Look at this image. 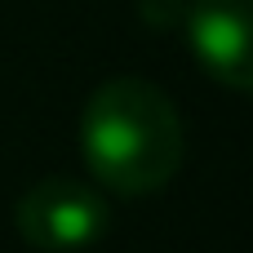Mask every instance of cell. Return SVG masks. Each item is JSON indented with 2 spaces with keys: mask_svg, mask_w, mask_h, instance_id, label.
<instances>
[{
  "mask_svg": "<svg viewBox=\"0 0 253 253\" xmlns=\"http://www.w3.org/2000/svg\"><path fill=\"white\" fill-rule=\"evenodd\" d=\"M80 151L116 196H151L187 160V129L173 98L142 76H111L80 111Z\"/></svg>",
  "mask_w": 253,
  "mask_h": 253,
  "instance_id": "6da1fadb",
  "label": "cell"
},
{
  "mask_svg": "<svg viewBox=\"0 0 253 253\" xmlns=\"http://www.w3.org/2000/svg\"><path fill=\"white\" fill-rule=\"evenodd\" d=\"M13 222L18 236L40 253H84L107 236L111 209L102 191L80 178H44L22 191Z\"/></svg>",
  "mask_w": 253,
  "mask_h": 253,
  "instance_id": "7a4b0ae2",
  "label": "cell"
},
{
  "mask_svg": "<svg viewBox=\"0 0 253 253\" xmlns=\"http://www.w3.org/2000/svg\"><path fill=\"white\" fill-rule=\"evenodd\" d=\"M182 27L196 62L218 84L253 93V0H191Z\"/></svg>",
  "mask_w": 253,
  "mask_h": 253,
  "instance_id": "3957f363",
  "label": "cell"
},
{
  "mask_svg": "<svg viewBox=\"0 0 253 253\" xmlns=\"http://www.w3.org/2000/svg\"><path fill=\"white\" fill-rule=\"evenodd\" d=\"M138 13H142L151 27H182L187 0H138Z\"/></svg>",
  "mask_w": 253,
  "mask_h": 253,
  "instance_id": "277c9868",
  "label": "cell"
}]
</instances>
